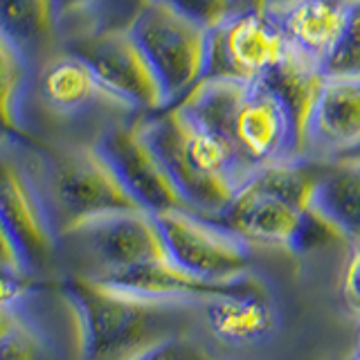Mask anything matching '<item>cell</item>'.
Wrapping results in <instances>:
<instances>
[{
    "instance_id": "5",
    "label": "cell",
    "mask_w": 360,
    "mask_h": 360,
    "mask_svg": "<svg viewBox=\"0 0 360 360\" xmlns=\"http://www.w3.org/2000/svg\"><path fill=\"white\" fill-rule=\"evenodd\" d=\"M131 34L140 43L160 82L167 108L189 95L207 75L210 32L180 16L160 0H151L133 16Z\"/></svg>"
},
{
    "instance_id": "22",
    "label": "cell",
    "mask_w": 360,
    "mask_h": 360,
    "mask_svg": "<svg viewBox=\"0 0 360 360\" xmlns=\"http://www.w3.org/2000/svg\"><path fill=\"white\" fill-rule=\"evenodd\" d=\"M202 30H217L234 14L232 0H160Z\"/></svg>"
},
{
    "instance_id": "27",
    "label": "cell",
    "mask_w": 360,
    "mask_h": 360,
    "mask_svg": "<svg viewBox=\"0 0 360 360\" xmlns=\"http://www.w3.org/2000/svg\"><path fill=\"white\" fill-rule=\"evenodd\" d=\"M108 3L110 0H56V7H59V16L63 20L68 16L88 14V11H95Z\"/></svg>"
},
{
    "instance_id": "19",
    "label": "cell",
    "mask_w": 360,
    "mask_h": 360,
    "mask_svg": "<svg viewBox=\"0 0 360 360\" xmlns=\"http://www.w3.org/2000/svg\"><path fill=\"white\" fill-rule=\"evenodd\" d=\"M27 90V56L0 34V133L16 135L22 127Z\"/></svg>"
},
{
    "instance_id": "24",
    "label": "cell",
    "mask_w": 360,
    "mask_h": 360,
    "mask_svg": "<svg viewBox=\"0 0 360 360\" xmlns=\"http://www.w3.org/2000/svg\"><path fill=\"white\" fill-rule=\"evenodd\" d=\"M340 295L345 307L360 318V243H352L349 248L340 279Z\"/></svg>"
},
{
    "instance_id": "33",
    "label": "cell",
    "mask_w": 360,
    "mask_h": 360,
    "mask_svg": "<svg viewBox=\"0 0 360 360\" xmlns=\"http://www.w3.org/2000/svg\"><path fill=\"white\" fill-rule=\"evenodd\" d=\"M356 358L360 360V324H358V331H356Z\"/></svg>"
},
{
    "instance_id": "29",
    "label": "cell",
    "mask_w": 360,
    "mask_h": 360,
    "mask_svg": "<svg viewBox=\"0 0 360 360\" xmlns=\"http://www.w3.org/2000/svg\"><path fill=\"white\" fill-rule=\"evenodd\" d=\"M20 320V309H0V338L7 335Z\"/></svg>"
},
{
    "instance_id": "28",
    "label": "cell",
    "mask_w": 360,
    "mask_h": 360,
    "mask_svg": "<svg viewBox=\"0 0 360 360\" xmlns=\"http://www.w3.org/2000/svg\"><path fill=\"white\" fill-rule=\"evenodd\" d=\"M234 14H268L266 0H232Z\"/></svg>"
},
{
    "instance_id": "8",
    "label": "cell",
    "mask_w": 360,
    "mask_h": 360,
    "mask_svg": "<svg viewBox=\"0 0 360 360\" xmlns=\"http://www.w3.org/2000/svg\"><path fill=\"white\" fill-rule=\"evenodd\" d=\"M0 217L27 273L52 262L61 234L48 194L32 169L7 149H0Z\"/></svg>"
},
{
    "instance_id": "17",
    "label": "cell",
    "mask_w": 360,
    "mask_h": 360,
    "mask_svg": "<svg viewBox=\"0 0 360 360\" xmlns=\"http://www.w3.org/2000/svg\"><path fill=\"white\" fill-rule=\"evenodd\" d=\"M39 88L48 106L63 115L84 110L99 99L110 101L93 68L72 52H63L48 61L41 72Z\"/></svg>"
},
{
    "instance_id": "31",
    "label": "cell",
    "mask_w": 360,
    "mask_h": 360,
    "mask_svg": "<svg viewBox=\"0 0 360 360\" xmlns=\"http://www.w3.org/2000/svg\"><path fill=\"white\" fill-rule=\"evenodd\" d=\"M335 162H360V144L356 146V149L347 151V153H342V155H338V158H335Z\"/></svg>"
},
{
    "instance_id": "25",
    "label": "cell",
    "mask_w": 360,
    "mask_h": 360,
    "mask_svg": "<svg viewBox=\"0 0 360 360\" xmlns=\"http://www.w3.org/2000/svg\"><path fill=\"white\" fill-rule=\"evenodd\" d=\"M27 290L30 273L0 268V309H20V302L27 297Z\"/></svg>"
},
{
    "instance_id": "14",
    "label": "cell",
    "mask_w": 360,
    "mask_h": 360,
    "mask_svg": "<svg viewBox=\"0 0 360 360\" xmlns=\"http://www.w3.org/2000/svg\"><path fill=\"white\" fill-rule=\"evenodd\" d=\"M360 144V82L326 79L315 106L309 149L324 160L356 149Z\"/></svg>"
},
{
    "instance_id": "10",
    "label": "cell",
    "mask_w": 360,
    "mask_h": 360,
    "mask_svg": "<svg viewBox=\"0 0 360 360\" xmlns=\"http://www.w3.org/2000/svg\"><path fill=\"white\" fill-rule=\"evenodd\" d=\"M288 43L270 14H232L210 30L207 77L252 84L284 59Z\"/></svg>"
},
{
    "instance_id": "3",
    "label": "cell",
    "mask_w": 360,
    "mask_h": 360,
    "mask_svg": "<svg viewBox=\"0 0 360 360\" xmlns=\"http://www.w3.org/2000/svg\"><path fill=\"white\" fill-rule=\"evenodd\" d=\"M43 189L61 236L88 221L140 210L97 144L54 151L45 160Z\"/></svg>"
},
{
    "instance_id": "7",
    "label": "cell",
    "mask_w": 360,
    "mask_h": 360,
    "mask_svg": "<svg viewBox=\"0 0 360 360\" xmlns=\"http://www.w3.org/2000/svg\"><path fill=\"white\" fill-rule=\"evenodd\" d=\"M169 262L212 284H230L250 275L252 245L219 221L191 210L155 214Z\"/></svg>"
},
{
    "instance_id": "30",
    "label": "cell",
    "mask_w": 360,
    "mask_h": 360,
    "mask_svg": "<svg viewBox=\"0 0 360 360\" xmlns=\"http://www.w3.org/2000/svg\"><path fill=\"white\" fill-rule=\"evenodd\" d=\"M295 3H300V0H266V11L268 14H277V11L286 9Z\"/></svg>"
},
{
    "instance_id": "20",
    "label": "cell",
    "mask_w": 360,
    "mask_h": 360,
    "mask_svg": "<svg viewBox=\"0 0 360 360\" xmlns=\"http://www.w3.org/2000/svg\"><path fill=\"white\" fill-rule=\"evenodd\" d=\"M320 70L324 79L360 82V0H352L340 37L322 56Z\"/></svg>"
},
{
    "instance_id": "12",
    "label": "cell",
    "mask_w": 360,
    "mask_h": 360,
    "mask_svg": "<svg viewBox=\"0 0 360 360\" xmlns=\"http://www.w3.org/2000/svg\"><path fill=\"white\" fill-rule=\"evenodd\" d=\"M202 309L210 333L228 347L262 345L275 335L279 324L277 307L255 277L243 288L205 302Z\"/></svg>"
},
{
    "instance_id": "11",
    "label": "cell",
    "mask_w": 360,
    "mask_h": 360,
    "mask_svg": "<svg viewBox=\"0 0 360 360\" xmlns=\"http://www.w3.org/2000/svg\"><path fill=\"white\" fill-rule=\"evenodd\" d=\"M63 236L75 239L95 264V270L88 275L110 273L167 257L160 225L153 214L144 210L88 221Z\"/></svg>"
},
{
    "instance_id": "13",
    "label": "cell",
    "mask_w": 360,
    "mask_h": 360,
    "mask_svg": "<svg viewBox=\"0 0 360 360\" xmlns=\"http://www.w3.org/2000/svg\"><path fill=\"white\" fill-rule=\"evenodd\" d=\"M259 82L275 95L286 112L292 131L295 158H307L311 120L326 82L320 70V63L288 45L284 59L273 70H268Z\"/></svg>"
},
{
    "instance_id": "1",
    "label": "cell",
    "mask_w": 360,
    "mask_h": 360,
    "mask_svg": "<svg viewBox=\"0 0 360 360\" xmlns=\"http://www.w3.org/2000/svg\"><path fill=\"white\" fill-rule=\"evenodd\" d=\"M142 127L191 212L217 219L250 176L230 142L202 127L180 104L142 120Z\"/></svg>"
},
{
    "instance_id": "26",
    "label": "cell",
    "mask_w": 360,
    "mask_h": 360,
    "mask_svg": "<svg viewBox=\"0 0 360 360\" xmlns=\"http://www.w3.org/2000/svg\"><path fill=\"white\" fill-rule=\"evenodd\" d=\"M0 268L25 270V273H27V268H25V264H22L20 252H18L14 239H11V234L7 230L3 217H0Z\"/></svg>"
},
{
    "instance_id": "32",
    "label": "cell",
    "mask_w": 360,
    "mask_h": 360,
    "mask_svg": "<svg viewBox=\"0 0 360 360\" xmlns=\"http://www.w3.org/2000/svg\"><path fill=\"white\" fill-rule=\"evenodd\" d=\"M124 3H129V5L133 3V7H135V9H138V11H140V9H142L144 5H149V3H151V0H124Z\"/></svg>"
},
{
    "instance_id": "21",
    "label": "cell",
    "mask_w": 360,
    "mask_h": 360,
    "mask_svg": "<svg viewBox=\"0 0 360 360\" xmlns=\"http://www.w3.org/2000/svg\"><path fill=\"white\" fill-rule=\"evenodd\" d=\"M131 360H221L200 340L187 333H172L162 340L146 347L144 352L133 356Z\"/></svg>"
},
{
    "instance_id": "9",
    "label": "cell",
    "mask_w": 360,
    "mask_h": 360,
    "mask_svg": "<svg viewBox=\"0 0 360 360\" xmlns=\"http://www.w3.org/2000/svg\"><path fill=\"white\" fill-rule=\"evenodd\" d=\"M97 149L115 169L122 185L149 214H165L172 210H187L176 183L169 176L160 155L146 138L142 122L115 124L97 140Z\"/></svg>"
},
{
    "instance_id": "16",
    "label": "cell",
    "mask_w": 360,
    "mask_h": 360,
    "mask_svg": "<svg viewBox=\"0 0 360 360\" xmlns=\"http://www.w3.org/2000/svg\"><path fill=\"white\" fill-rule=\"evenodd\" d=\"M313 210L322 214L342 239L360 243V162H322Z\"/></svg>"
},
{
    "instance_id": "4",
    "label": "cell",
    "mask_w": 360,
    "mask_h": 360,
    "mask_svg": "<svg viewBox=\"0 0 360 360\" xmlns=\"http://www.w3.org/2000/svg\"><path fill=\"white\" fill-rule=\"evenodd\" d=\"M219 221L248 245L304 252L331 241H345L340 232L315 210H302L255 180L245 178Z\"/></svg>"
},
{
    "instance_id": "15",
    "label": "cell",
    "mask_w": 360,
    "mask_h": 360,
    "mask_svg": "<svg viewBox=\"0 0 360 360\" xmlns=\"http://www.w3.org/2000/svg\"><path fill=\"white\" fill-rule=\"evenodd\" d=\"M349 7L352 0H300L270 16L292 50L320 63L340 37Z\"/></svg>"
},
{
    "instance_id": "2",
    "label": "cell",
    "mask_w": 360,
    "mask_h": 360,
    "mask_svg": "<svg viewBox=\"0 0 360 360\" xmlns=\"http://www.w3.org/2000/svg\"><path fill=\"white\" fill-rule=\"evenodd\" d=\"M82 360H131L146 347L178 333L176 318L185 304H167L129 295L88 275L63 281Z\"/></svg>"
},
{
    "instance_id": "6",
    "label": "cell",
    "mask_w": 360,
    "mask_h": 360,
    "mask_svg": "<svg viewBox=\"0 0 360 360\" xmlns=\"http://www.w3.org/2000/svg\"><path fill=\"white\" fill-rule=\"evenodd\" d=\"M93 68L112 104L144 112L167 108L160 82L129 27H99L77 34L65 45Z\"/></svg>"
},
{
    "instance_id": "23",
    "label": "cell",
    "mask_w": 360,
    "mask_h": 360,
    "mask_svg": "<svg viewBox=\"0 0 360 360\" xmlns=\"http://www.w3.org/2000/svg\"><path fill=\"white\" fill-rule=\"evenodd\" d=\"M0 360H45L41 338L27 320H20L0 338Z\"/></svg>"
},
{
    "instance_id": "18",
    "label": "cell",
    "mask_w": 360,
    "mask_h": 360,
    "mask_svg": "<svg viewBox=\"0 0 360 360\" xmlns=\"http://www.w3.org/2000/svg\"><path fill=\"white\" fill-rule=\"evenodd\" d=\"M59 22L56 0H0V34L27 59L48 48Z\"/></svg>"
}]
</instances>
